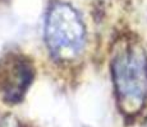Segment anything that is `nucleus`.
Wrapping results in <instances>:
<instances>
[{"label":"nucleus","instance_id":"f257e3e1","mask_svg":"<svg viewBox=\"0 0 147 127\" xmlns=\"http://www.w3.org/2000/svg\"><path fill=\"white\" fill-rule=\"evenodd\" d=\"M111 76L119 104L125 113L142 109L147 99V55L138 45H125L111 61Z\"/></svg>","mask_w":147,"mask_h":127},{"label":"nucleus","instance_id":"f03ea898","mask_svg":"<svg viewBox=\"0 0 147 127\" xmlns=\"http://www.w3.org/2000/svg\"><path fill=\"white\" fill-rule=\"evenodd\" d=\"M44 38L55 60L77 57L86 43V28L77 10L68 3H53L45 18Z\"/></svg>","mask_w":147,"mask_h":127},{"label":"nucleus","instance_id":"7ed1b4c3","mask_svg":"<svg viewBox=\"0 0 147 127\" xmlns=\"http://www.w3.org/2000/svg\"><path fill=\"white\" fill-rule=\"evenodd\" d=\"M35 67L21 53L9 52L0 59V95L7 103H19L32 84Z\"/></svg>","mask_w":147,"mask_h":127},{"label":"nucleus","instance_id":"20e7f679","mask_svg":"<svg viewBox=\"0 0 147 127\" xmlns=\"http://www.w3.org/2000/svg\"><path fill=\"white\" fill-rule=\"evenodd\" d=\"M142 127H147V120H146V122H145V125H143Z\"/></svg>","mask_w":147,"mask_h":127}]
</instances>
